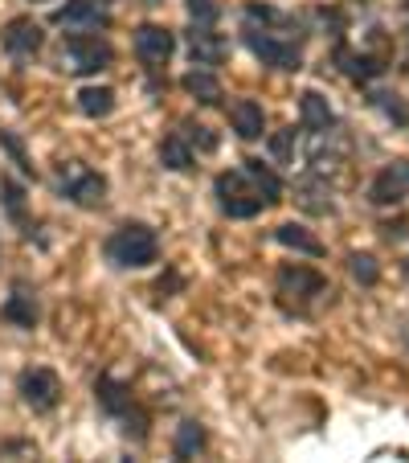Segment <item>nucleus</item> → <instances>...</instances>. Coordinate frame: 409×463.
I'll use <instances>...</instances> for the list:
<instances>
[{"mask_svg":"<svg viewBox=\"0 0 409 463\" xmlns=\"http://www.w3.org/2000/svg\"><path fill=\"white\" fill-rule=\"evenodd\" d=\"M213 193H218V205L226 218L246 222L283 202V181L262 160H242L237 168H229V173H221L213 181Z\"/></svg>","mask_w":409,"mask_h":463,"instance_id":"1","label":"nucleus"},{"mask_svg":"<svg viewBox=\"0 0 409 463\" xmlns=\"http://www.w3.org/2000/svg\"><path fill=\"white\" fill-rule=\"evenodd\" d=\"M95 402H98V411H103L107 419L131 439V443H144V439L152 435V411L135 398V390H131L127 382H119L115 373L95 377Z\"/></svg>","mask_w":409,"mask_h":463,"instance_id":"2","label":"nucleus"},{"mask_svg":"<svg viewBox=\"0 0 409 463\" xmlns=\"http://www.w3.org/2000/svg\"><path fill=\"white\" fill-rule=\"evenodd\" d=\"M274 291H279L283 312L291 316H311L315 304H323L331 296L328 279L307 262H283L279 275H274Z\"/></svg>","mask_w":409,"mask_h":463,"instance_id":"3","label":"nucleus"},{"mask_svg":"<svg viewBox=\"0 0 409 463\" xmlns=\"http://www.w3.org/2000/svg\"><path fill=\"white\" fill-rule=\"evenodd\" d=\"M103 254L119 271H144V267H152V262L160 259V238H156V230L144 226V222H123L119 230L107 234Z\"/></svg>","mask_w":409,"mask_h":463,"instance_id":"4","label":"nucleus"},{"mask_svg":"<svg viewBox=\"0 0 409 463\" xmlns=\"http://www.w3.org/2000/svg\"><path fill=\"white\" fill-rule=\"evenodd\" d=\"M53 189H58V197L79 205V210L107 205V176L95 173L90 165H82V160H61L53 168Z\"/></svg>","mask_w":409,"mask_h":463,"instance_id":"5","label":"nucleus"},{"mask_svg":"<svg viewBox=\"0 0 409 463\" xmlns=\"http://www.w3.org/2000/svg\"><path fill=\"white\" fill-rule=\"evenodd\" d=\"M246 45H250V53L262 61V66H270V71H299V61H303V53H299V37L287 33V25L279 29H258V25H246Z\"/></svg>","mask_w":409,"mask_h":463,"instance_id":"6","label":"nucleus"},{"mask_svg":"<svg viewBox=\"0 0 409 463\" xmlns=\"http://www.w3.org/2000/svg\"><path fill=\"white\" fill-rule=\"evenodd\" d=\"M115 61V50L98 33H70L61 42V71L66 74H103Z\"/></svg>","mask_w":409,"mask_h":463,"instance_id":"7","label":"nucleus"},{"mask_svg":"<svg viewBox=\"0 0 409 463\" xmlns=\"http://www.w3.org/2000/svg\"><path fill=\"white\" fill-rule=\"evenodd\" d=\"M17 393L33 414H50V411H58V402H61V377L45 365H29V369H21V377H17Z\"/></svg>","mask_w":409,"mask_h":463,"instance_id":"8","label":"nucleus"},{"mask_svg":"<svg viewBox=\"0 0 409 463\" xmlns=\"http://www.w3.org/2000/svg\"><path fill=\"white\" fill-rule=\"evenodd\" d=\"M53 21L66 33H103L111 25V13L103 5H95V0H66V9L53 13Z\"/></svg>","mask_w":409,"mask_h":463,"instance_id":"9","label":"nucleus"},{"mask_svg":"<svg viewBox=\"0 0 409 463\" xmlns=\"http://www.w3.org/2000/svg\"><path fill=\"white\" fill-rule=\"evenodd\" d=\"M131 45H135V58H140L148 71H160V66L176 53V33L164 25H140Z\"/></svg>","mask_w":409,"mask_h":463,"instance_id":"10","label":"nucleus"},{"mask_svg":"<svg viewBox=\"0 0 409 463\" xmlns=\"http://www.w3.org/2000/svg\"><path fill=\"white\" fill-rule=\"evenodd\" d=\"M0 45H5V53L29 61L45 45V29L37 25L33 17H13L9 25H5V33H0Z\"/></svg>","mask_w":409,"mask_h":463,"instance_id":"11","label":"nucleus"},{"mask_svg":"<svg viewBox=\"0 0 409 463\" xmlns=\"http://www.w3.org/2000/svg\"><path fill=\"white\" fill-rule=\"evenodd\" d=\"M409 193V160H393L376 173V181L368 184V202L373 205H401Z\"/></svg>","mask_w":409,"mask_h":463,"instance_id":"12","label":"nucleus"},{"mask_svg":"<svg viewBox=\"0 0 409 463\" xmlns=\"http://www.w3.org/2000/svg\"><path fill=\"white\" fill-rule=\"evenodd\" d=\"M0 320L13 324V328H37V320H42V304H37V291L25 288V283H13L9 299L0 304Z\"/></svg>","mask_w":409,"mask_h":463,"instance_id":"13","label":"nucleus"},{"mask_svg":"<svg viewBox=\"0 0 409 463\" xmlns=\"http://www.w3.org/2000/svg\"><path fill=\"white\" fill-rule=\"evenodd\" d=\"M189 53H192V66L213 71V66H221V61H226L229 42L213 25H192L189 29Z\"/></svg>","mask_w":409,"mask_h":463,"instance_id":"14","label":"nucleus"},{"mask_svg":"<svg viewBox=\"0 0 409 463\" xmlns=\"http://www.w3.org/2000/svg\"><path fill=\"white\" fill-rule=\"evenodd\" d=\"M295 202L303 205L307 213H315V218H328V213H336V197H331V181L323 173H307L303 181L295 184Z\"/></svg>","mask_w":409,"mask_h":463,"instance_id":"15","label":"nucleus"},{"mask_svg":"<svg viewBox=\"0 0 409 463\" xmlns=\"http://www.w3.org/2000/svg\"><path fill=\"white\" fill-rule=\"evenodd\" d=\"M336 111L320 90H303L299 95V128L303 131H336Z\"/></svg>","mask_w":409,"mask_h":463,"instance_id":"16","label":"nucleus"},{"mask_svg":"<svg viewBox=\"0 0 409 463\" xmlns=\"http://www.w3.org/2000/svg\"><path fill=\"white\" fill-rule=\"evenodd\" d=\"M205 447H209V430H205V422L184 419L181 427H176V435H172V459L176 463H192Z\"/></svg>","mask_w":409,"mask_h":463,"instance_id":"17","label":"nucleus"},{"mask_svg":"<svg viewBox=\"0 0 409 463\" xmlns=\"http://www.w3.org/2000/svg\"><path fill=\"white\" fill-rule=\"evenodd\" d=\"M229 128H234L242 140H258L262 131H266V111H262V103H254V99L229 103Z\"/></svg>","mask_w":409,"mask_h":463,"instance_id":"18","label":"nucleus"},{"mask_svg":"<svg viewBox=\"0 0 409 463\" xmlns=\"http://www.w3.org/2000/svg\"><path fill=\"white\" fill-rule=\"evenodd\" d=\"M336 61H339V71L349 74L352 82H373L376 74H385L381 58H373V53H357V50H349V45H339L336 50Z\"/></svg>","mask_w":409,"mask_h":463,"instance_id":"19","label":"nucleus"},{"mask_svg":"<svg viewBox=\"0 0 409 463\" xmlns=\"http://www.w3.org/2000/svg\"><path fill=\"white\" fill-rule=\"evenodd\" d=\"M181 87L189 90V95L197 99V103H205V107H218L221 99H226V95H221V82H218V74H213V71H205V66H192V71L181 79Z\"/></svg>","mask_w":409,"mask_h":463,"instance_id":"20","label":"nucleus"},{"mask_svg":"<svg viewBox=\"0 0 409 463\" xmlns=\"http://www.w3.org/2000/svg\"><path fill=\"white\" fill-rule=\"evenodd\" d=\"M274 238H279L287 250L295 254H307V259H323V242L311 234L307 226H299V222H283L279 230H274Z\"/></svg>","mask_w":409,"mask_h":463,"instance_id":"21","label":"nucleus"},{"mask_svg":"<svg viewBox=\"0 0 409 463\" xmlns=\"http://www.w3.org/2000/svg\"><path fill=\"white\" fill-rule=\"evenodd\" d=\"M192 160H197V152L184 144L181 131H168L164 144H160V165L172 168V173H184V168H192Z\"/></svg>","mask_w":409,"mask_h":463,"instance_id":"22","label":"nucleus"},{"mask_svg":"<svg viewBox=\"0 0 409 463\" xmlns=\"http://www.w3.org/2000/svg\"><path fill=\"white\" fill-rule=\"evenodd\" d=\"M79 111L90 119H107L115 111V90L111 87H82L79 90Z\"/></svg>","mask_w":409,"mask_h":463,"instance_id":"23","label":"nucleus"},{"mask_svg":"<svg viewBox=\"0 0 409 463\" xmlns=\"http://www.w3.org/2000/svg\"><path fill=\"white\" fill-rule=\"evenodd\" d=\"M0 193H5L0 202H5V210H9V218L17 222V226L25 230V234H33V226H29V218H25V189H21V184L13 181V176H0Z\"/></svg>","mask_w":409,"mask_h":463,"instance_id":"24","label":"nucleus"},{"mask_svg":"<svg viewBox=\"0 0 409 463\" xmlns=\"http://www.w3.org/2000/svg\"><path fill=\"white\" fill-rule=\"evenodd\" d=\"M299 144H303V128H283L270 136V156L279 160V165H291L295 168V156H299Z\"/></svg>","mask_w":409,"mask_h":463,"instance_id":"25","label":"nucleus"},{"mask_svg":"<svg viewBox=\"0 0 409 463\" xmlns=\"http://www.w3.org/2000/svg\"><path fill=\"white\" fill-rule=\"evenodd\" d=\"M368 103H373L389 123L409 128V103H401V95H393V90H373V95H368Z\"/></svg>","mask_w":409,"mask_h":463,"instance_id":"26","label":"nucleus"},{"mask_svg":"<svg viewBox=\"0 0 409 463\" xmlns=\"http://www.w3.org/2000/svg\"><path fill=\"white\" fill-rule=\"evenodd\" d=\"M176 131L184 136V144H189L192 152H218V136H213L205 123H197V119H181L176 123Z\"/></svg>","mask_w":409,"mask_h":463,"instance_id":"27","label":"nucleus"},{"mask_svg":"<svg viewBox=\"0 0 409 463\" xmlns=\"http://www.w3.org/2000/svg\"><path fill=\"white\" fill-rule=\"evenodd\" d=\"M349 271H352V279L357 283H365V288H373L376 279H381V267H376V259L373 254H349Z\"/></svg>","mask_w":409,"mask_h":463,"instance_id":"28","label":"nucleus"},{"mask_svg":"<svg viewBox=\"0 0 409 463\" xmlns=\"http://www.w3.org/2000/svg\"><path fill=\"white\" fill-rule=\"evenodd\" d=\"M0 148L9 152V156H13V165H17V168H21V173H25V176H33V160H29V156H25V144H21V140H17V131H9V128H0Z\"/></svg>","mask_w":409,"mask_h":463,"instance_id":"29","label":"nucleus"},{"mask_svg":"<svg viewBox=\"0 0 409 463\" xmlns=\"http://www.w3.org/2000/svg\"><path fill=\"white\" fill-rule=\"evenodd\" d=\"M189 17H192V25H218L221 9L213 0H189Z\"/></svg>","mask_w":409,"mask_h":463,"instance_id":"30","label":"nucleus"},{"mask_svg":"<svg viewBox=\"0 0 409 463\" xmlns=\"http://www.w3.org/2000/svg\"><path fill=\"white\" fill-rule=\"evenodd\" d=\"M385 230V238H389V242H393V238H405V222H389V226H381Z\"/></svg>","mask_w":409,"mask_h":463,"instance_id":"31","label":"nucleus"},{"mask_svg":"<svg viewBox=\"0 0 409 463\" xmlns=\"http://www.w3.org/2000/svg\"><path fill=\"white\" fill-rule=\"evenodd\" d=\"M401 341H405V349H409V320H405V328H401Z\"/></svg>","mask_w":409,"mask_h":463,"instance_id":"32","label":"nucleus"},{"mask_svg":"<svg viewBox=\"0 0 409 463\" xmlns=\"http://www.w3.org/2000/svg\"><path fill=\"white\" fill-rule=\"evenodd\" d=\"M95 5H103V9H111V0H95Z\"/></svg>","mask_w":409,"mask_h":463,"instance_id":"33","label":"nucleus"},{"mask_svg":"<svg viewBox=\"0 0 409 463\" xmlns=\"http://www.w3.org/2000/svg\"><path fill=\"white\" fill-rule=\"evenodd\" d=\"M405 279H409V259H405Z\"/></svg>","mask_w":409,"mask_h":463,"instance_id":"34","label":"nucleus"},{"mask_svg":"<svg viewBox=\"0 0 409 463\" xmlns=\"http://www.w3.org/2000/svg\"><path fill=\"white\" fill-rule=\"evenodd\" d=\"M33 5H45V0H33Z\"/></svg>","mask_w":409,"mask_h":463,"instance_id":"35","label":"nucleus"},{"mask_svg":"<svg viewBox=\"0 0 409 463\" xmlns=\"http://www.w3.org/2000/svg\"><path fill=\"white\" fill-rule=\"evenodd\" d=\"M123 463H135V459H123Z\"/></svg>","mask_w":409,"mask_h":463,"instance_id":"36","label":"nucleus"},{"mask_svg":"<svg viewBox=\"0 0 409 463\" xmlns=\"http://www.w3.org/2000/svg\"><path fill=\"white\" fill-rule=\"evenodd\" d=\"M405 9H409V5H405Z\"/></svg>","mask_w":409,"mask_h":463,"instance_id":"37","label":"nucleus"}]
</instances>
